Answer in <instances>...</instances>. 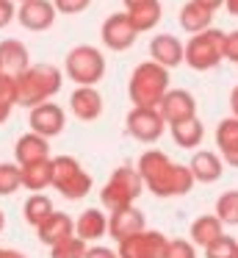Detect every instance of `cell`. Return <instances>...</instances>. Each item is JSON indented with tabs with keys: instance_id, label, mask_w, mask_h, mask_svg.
Masks as SVG:
<instances>
[{
	"instance_id": "cell-1",
	"label": "cell",
	"mask_w": 238,
	"mask_h": 258,
	"mask_svg": "<svg viewBox=\"0 0 238 258\" xmlns=\"http://www.w3.org/2000/svg\"><path fill=\"white\" fill-rule=\"evenodd\" d=\"M136 169L144 180V189H149L155 197H183L197 183L191 175V167L172 161L164 150L141 153Z\"/></svg>"
},
{
	"instance_id": "cell-2",
	"label": "cell",
	"mask_w": 238,
	"mask_h": 258,
	"mask_svg": "<svg viewBox=\"0 0 238 258\" xmlns=\"http://www.w3.org/2000/svg\"><path fill=\"white\" fill-rule=\"evenodd\" d=\"M61 70L55 64H31L25 73L17 75V106L33 108L50 100L61 89Z\"/></svg>"
},
{
	"instance_id": "cell-3",
	"label": "cell",
	"mask_w": 238,
	"mask_h": 258,
	"mask_svg": "<svg viewBox=\"0 0 238 258\" xmlns=\"http://www.w3.org/2000/svg\"><path fill=\"white\" fill-rule=\"evenodd\" d=\"M169 92V70L158 61H141L133 70L130 81H127V95H130L133 106H147L158 108L164 95Z\"/></svg>"
},
{
	"instance_id": "cell-4",
	"label": "cell",
	"mask_w": 238,
	"mask_h": 258,
	"mask_svg": "<svg viewBox=\"0 0 238 258\" xmlns=\"http://www.w3.org/2000/svg\"><path fill=\"white\" fill-rule=\"evenodd\" d=\"M224 31L219 28H205L199 34H191L186 42V64L197 73H208V70L219 67L224 61Z\"/></svg>"
},
{
	"instance_id": "cell-5",
	"label": "cell",
	"mask_w": 238,
	"mask_h": 258,
	"mask_svg": "<svg viewBox=\"0 0 238 258\" xmlns=\"http://www.w3.org/2000/svg\"><path fill=\"white\" fill-rule=\"evenodd\" d=\"M64 73L77 86H94L105 75V56L92 45H77L66 53L64 58Z\"/></svg>"
},
{
	"instance_id": "cell-6",
	"label": "cell",
	"mask_w": 238,
	"mask_h": 258,
	"mask_svg": "<svg viewBox=\"0 0 238 258\" xmlns=\"http://www.w3.org/2000/svg\"><path fill=\"white\" fill-rule=\"evenodd\" d=\"M53 189L66 200H81L92 191V175L81 167L75 156L53 158Z\"/></svg>"
},
{
	"instance_id": "cell-7",
	"label": "cell",
	"mask_w": 238,
	"mask_h": 258,
	"mask_svg": "<svg viewBox=\"0 0 238 258\" xmlns=\"http://www.w3.org/2000/svg\"><path fill=\"white\" fill-rule=\"evenodd\" d=\"M141 191H144V180L136 167H116L114 175L108 178V183L100 191V200L108 211H114V208H122V206H133L141 197Z\"/></svg>"
},
{
	"instance_id": "cell-8",
	"label": "cell",
	"mask_w": 238,
	"mask_h": 258,
	"mask_svg": "<svg viewBox=\"0 0 238 258\" xmlns=\"http://www.w3.org/2000/svg\"><path fill=\"white\" fill-rule=\"evenodd\" d=\"M166 244H169V239L161 230L144 228L127 239L116 241V252H119V258H164Z\"/></svg>"
},
{
	"instance_id": "cell-9",
	"label": "cell",
	"mask_w": 238,
	"mask_h": 258,
	"mask_svg": "<svg viewBox=\"0 0 238 258\" xmlns=\"http://www.w3.org/2000/svg\"><path fill=\"white\" fill-rule=\"evenodd\" d=\"M125 122H127V134L138 142H147V145L158 142L166 128V119L161 117L158 108H147V106H133Z\"/></svg>"
},
{
	"instance_id": "cell-10",
	"label": "cell",
	"mask_w": 238,
	"mask_h": 258,
	"mask_svg": "<svg viewBox=\"0 0 238 258\" xmlns=\"http://www.w3.org/2000/svg\"><path fill=\"white\" fill-rule=\"evenodd\" d=\"M100 39H103V45L108 47V50L122 53V50H127V47L136 45L138 31H136V25L130 23L127 12H116V14H111V17L103 23V28H100Z\"/></svg>"
},
{
	"instance_id": "cell-11",
	"label": "cell",
	"mask_w": 238,
	"mask_h": 258,
	"mask_svg": "<svg viewBox=\"0 0 238 258\" xmlns=\"http://www.w3.org/2000/svg\"><path fill=\"white\" fill-rule=\"evenodd\" d=\"M55 14H58V9H55L53 0H25V3H20V9H17L20 25L28 31H36V34L53 28Z\"/></svg>"
},
{
	"instance_id": "cell-12",
	"label": "cell",
	"mask_w": 238,
	"mask_h": 258,
	"mask_svg": "<svg viewBox=\"0 0 238 258\" xmlns=\"http://www.w3.org/2000/svg\"><path fill=\"white\" fill-rule=\"evenodd\" d=\"M28 125H31V131H36V134L47 136V139H53V136H58L61 131H64L66 125V117H64V108L58 106V103H39V106L31 108V117H28Z\"/></svg>"
},
{
	"instance_id": "cell-13",
	"label": "cell",
	"mask_w": 238,
	"mask_h": 258,
	"mask_svg": "<svg viewBox=\"0 0 238 258\" xmlns=\"http://www.w3.org/2000/svg\"><path fill=\"white\" fill-rule=\"evenodd\" d=\"M158 111L166 122H180V119L197 117V100L188 89H169L164 95V100L158 103Z\"/></svg>"
},
{
	"instance_id": "cell-14",
	"label": "cell",
	"mask_w": 238,
	"mask_h": 258,
	"mask_svg": "<svg viewBox=\"0 0 238 258\" xmlns=\"http://www.w3.org/2000/svg\"><path fill=\"white\" fill-rule=\"evenodd\" d=\"M144 214L138 211L136 206H122V208H114L108 217V233L114 241H122L127 239V236L138 233V230H144Z\"/></svg>"
},
{
	"instance_id": "cell-15",
	"label": "cell",
	"mask_w": 238,
	"mask_h": 258,
	"mask_svg": "<svg viewBox=\"0 0 238 258\" xmlns=\"http://www.w3.org/2000/svg\"><path fill=\"white\" fill-rule=\"evenodd\" d=\"M149 56H152V61L164 64L166 70L180 67L186 61V45L175 34H158L149 42Z\"/></svg>"
},
{
	"instance_id": "cell-16",
	"label": "cell",
	"mask_w": 238,
	"mask_h": 258,
	"mask_svg": "<svg viewBox=\"0 0 238 258\" xmlns=\"http://www.w3.org/2000/svg\"><path fill=\"white\" fill-rule=\"evenodd\" d=\"M69 108L77 119L83 122H94L103 114V95H100L94 86H77L69 95Z\"/></svg>"
},
{
	"instance_id": "cell-17",
	"label": "cell",
	"mask_w": 238,
	"mask_h": 258,
	"mask_svg": "<svg viewBox=\"0 0 238 258\" xmlns=\"http://www.w3.org/2000/svg\"><path fill=\"white\" fill-rule=\"evenodd\" d=\"M36 236H39V241H42V244L53 247V244H58V241L75 236V219H72L69 214L53 211L42 225H36Z\"/></svg>"
},
{
	"instance_id": "cell-18",
	"label": "cell",
	"mask_w": 238,
	"mask_h": 258,
	"mask_svg": "<svg viewBox=\"0 0 238 258\" xmlns=\"http://www.w3.org/2000/svg\"><path fill=\"white\" fill-rule=\"evenodd\" d=\"M188 167H191V175L197 183H216L224 172V158H219L210 150H197L188 161Z\"/></svg>"
},
{
	"instance_id": "cell-19",
	"label": "cell",
	"mask_w": 238,
	"mask_h": 258,
	"mask_svg": "<svg viewBox=\"0 0 238 258\" xmlns=\"http://www.w3.org/2000/svg\"><path fill=\"white\" fill-rule=\"evenodd\" d=\"M14 156H17V161H20V167L33 164V161H42V158H50L47 136L36 134V131L22 134L20 139H17V145H14Z\"/></svg>"
},
{
	"instance_id": "cell-20",
	"label": "cell",
	"mask_w": 238,
	"mask_h": 258,
	"mask_svg": "<svg viewBox=\"0 0 238 258\" xmlns=\"http://www.w3.org/2000/svg\"><path fill=\"white\" fill-rule=\"evenodd\" d=\"M31 67L28 47L20 39H3L0 42V70L9 75H20Z\"/></svg>"
},
{
	"instance_id": "cell-21",
	"label": "cell",
	"mask_w": 238,
	"mask_h": 258,
	"mask_svg": "<svg viewBox=\"0 0 238 258\" xmlns=\"http://www.w3.org/2000/svg\"><path fill=\"white\" fill-rule=\"evenodd\" d=\"M53 186V158H42L22 167V189L28 191H44Z\"/></svg>"
},
{
	"instance_id": "cell-22",
	"label": "cell",
	"mask_w": 238,
	"mask_h": 258,
	"mask_svg": "<svg viewBox=\"0 0 238 258\" xmlns=\"http://www.w3.org/2000/svg\"><path fill=\"white\" fill-rule=\"evenodd\" d=\"M105 230H108V217L100 208H86L75 219V236H81L83 241H97L100 236H105Z\"/></svg>"
},
{
	"instance_id": "cell-23",
	"label": "cell",
	"mask_w": 238,
	"mask_h": 258,
	"mask_svg": "<svg viewBox=\"0 0 238 258\" xmlns=\"http://www.w3.org/2000/svg\"><path fill=\"white\" fill-rule=\"evenodd\" d=\"M172 139H175L177 147L183 150H194L197 145H202V136H205V128L199 122V117H188V119H180V122H172Z\"/></svg>"
},
{
	"instance_id": "cell-24",
	"label": "cell",
	"mask_w": 238,
	"mask_h": 258,
	"mask_svg": "<svg viewBox=\"0 0 238 258\" xmlns=\"http://www.w3.org/2000/svg\"><path fill=\"white\" fill-rule=\"evenodd\" d=\"M191 241L197 247H208L210 241H216L221 233H224V222H221L216 214H205V217H197L191 222Z\"/></svg>"
},
{
	"instance_id": "cell-25",
	"label": "cell",
	"mask_w": 238,
	"mask_h": 258,
	"mask_svg": "<svg viewBox=\"0 0 238 258\" xmlns=\"http://www.w3.org/2000/svg\"><path fill=\"white\" fill-rule=\"evenodd\" d=\"M210 23H213V12L199 6L197 0H188L180 9V28L188 31V34H199V31L210 28Z\"/></svg>"
},
{
	"instance_id": "cell-26",
	"label": "cell",
	"mask_w": 238,
	"mask_h": 258,
	"mask_svg": "<svg viewBox=\"0 0 238 258\" xmlns=\"http://www.w3.org/2000/svg\"><path fill=\"white\" fill-rule=\"evenodd\" d=\"M127 17H130L133 25H136L138 34H144V31H152L155 25L161 23V17H164V9H161L158 0H149V3H141V6L127 9Z\"/></svg>"
},
{
	"instance_id": "cell-27",
	"label": "cell",
	"mask_w": 238,
	"mask_h": 258,
	"mask_svg": "<svg viewBox=\"0 0 238 258\" xmlns=\"http://www.w3.org/2000/svg\"><path fill=\"white\" fill-rule=\"evenodd\" d=\"M53 211H55L53 200H50L44 191H31V197H28L25 206H22V217H25V222L33 225V228H36V225H42Z\"/></svg>"
},
{
	"instance_id": "cell-28",
	"label": "cell",
	"mask_w": 238,
	"mask_h": 258,
	"mask_svg": "<svg viewBox=\"0 0 238 258\" xmlns=\"http://www.w3.org/2000/svg\"><path fill=\"white\" fill-rule=\"evenodd\" d=\"M216 217L224 225H238V189H230L216 200Z\"/></svg>"
},
{
	"instance_id": "cell-29",
	"label": "cell",
	"mask_w": 238,
	"mask_h": 258,
	"mask_svg": "<svg viewBox=\"0 0 238 258\" xmlns=\"http://www.w3.org/2000/svg\"><path fill=\"white\" fill-rule=\"evenodd\" d=\"M86 250L89 247L81 236H69V239L50 247V258H86Z\"/></svg>"
},
{
	"instance_id": "cell-30",
	"label": "cell",
	"mask_w": 238,
	"mask_h": 258,
	"mask_svg": "<svg viewBox=\"0 0 238 258\" xmlns=\"http://www.w3.org/2000/svg\"><path fill=\"white\" fill-rule=\"evenodd\" d=\"M20 186H22V167L3 161V164H0V197L14 195Z\"/></svg>"
},
{
	"instance_id": "cell-31",
	"label": "cell",
	"mask_w": 238,
	"mask_h": 258,
	"mask_svg": "<svg viewBox=\"0 0 238 258\" xmlns=\"http://www.w3.org/2000/svg\"><path fill=\"white\" fill-rule=\"evenodd\" d=\"M216 145H219V153L238 145V117H227L219 122V128H216Z\"/></svg>"
},
{
	"instance_id": "cell-32",
	"label": "cell",
	"mask_w": 238,
	"mask_h": 258,
	"mask_svg": "<svg viewBox=\"0 0 238 258\" xmlns=\"http://www.w3.org/2000/svg\"><path fill=\"white\" fill-rule=\"evenodd\" d=\"M235 255H238V241L227 233H221L216 241H210L205 247V258H235Z\"/></svg>"
},
{
	"instance_id": "cell-33",
	"label": "cell",
	"mask_w": 238,
	"mask_h": 258,
	"mask_svg": "<svg viewBox=\"0 0 238 258\" xmlns=\"http://www.w3.org/2000/svg\"><path fill=\"white\" fill-rule=\"evenodd\" d=\"M164 258H197V244L186 239H169Z\"/></svg>"
},
{
	"instance_id": "cell-34",
	"label": "cell",
	"mask_w": 238,
	"mask_h": 258,
	"mask_svg": "<svg viewBox=\"0 0 238 258\" xmlns=\"http://www.w3.org/2000/svg\"><path fill=\"white\" fill-rule=\"evenodd\" d=\"M0 103L17 106V75H9L0 70Z\"/></svg>"
},
{
	"instance_id": "cell-35",
	"label": "cell",
	"mask_w": 238,
	"mask_h": 258,
	"mask_svg": "<svg viewBox=\"0 0 238 258\" xmlns=\"http://www.w3.org/2000/svg\"><path fill=\"white\" fill-rule=\"evenodd\" d=\"M55 9H58V14H81L89 9V3L92 0H53Z\"/></svg>"
},
{
	"instance_id": "cell-36",
	"label": "cell",
	"mask_w": 238,
	"mask_h": 258,
	"mask_svg": "<svg viewBox=\"0 0 238 258\" xmlns=\"http://www.w3.org/2000/svg\"><path fill=\"white\" fill-rule=\"evenodd\" d=\"M17 20V3L14 0H0V31Z\"/></svg>"
},
{
	"instance_id": "cell-37",
	"label": "cell",
	"mask_w": 238,
	"mask_h": 258,
	"mask_svg": "<svg viewBox=\"0 0 238 258\" xmlns=\"http://www.w3.org/2000/svg\"><path fill=\"white\" fill-rule=\"evenodd\" d=\"M224 58L238 64V31H230L224 36Z\"/></svg>"
},
{
	"instance_id": "cell-38",
	"label": "cell",
	"mask_w": 238,
	"mask_h": 258,
	"mask_svg": "<svg viewBox=\"0 0 238 258\" xmlns=\"http://www.w3.org/2000/svg\"><path fill=\"white\" fill-rule=\"evenodd\" d=\"M86 258H119V252L97 244V247H89V250H86Z\"/></svg>"
},
{
	"instance_id": "cell-39",
	"label": "cell",
	"mask_w": 238,
	"mask_h": 258,
	"mask_svg": "<svg viewBox=\"0 0 238 258\" xmlns=\"http://www.w3.org/2000/svg\"><path fill=\"white\" fill-rule=\"evenodd\" d=\"M221 158H224L230 167H238V145L230 147V150H224V153H221Z\"/></svg>"
},
{
	"instance_id": "cell-40",
	"label": "cell",
	"mask_w": 238,
	"mask_h": 258,
	"mask_svg": "<svg viewBox=\"0 0 238 258\" xmlns=\"http://www.w3.org/2000/svg\"><path fill=\"white\" fill-rule=\"evenodd\" d=\"M230 111H232V117H238V86H232V92H230Z\"/></svg>"
},
{
	"instance_id": "cell-41",
	"label": "cell",
	"mask_w": 238,
	"mask_h": 258,
	"mask_svg": "<svg viewBox=\"0 0 238 258\" xmlns=\"http://www.w3.org/2000/svg\"><path fill=\"white\" fill-rule=\"evenodd\" d=\"M199 6H205V9H210V12H216V9H221L224 6V0H197Z\"/></svg>"
},
{
	"instance_id": "cell-42",
	"label": "cell",
	"mask_w": 238,
	"mask_h": 258,
	"mask_svg": "<svg viewBox=\"0 0 238 258\" xmlns=\"http://www.w3.org/2000/svg\"><path fill=\"white\" fill-rule=\"evenodd\" d=\"M0 258H28V255H25V252H20V250H6V247H3V250H0Z\"/></svg>"
},
{
	"instance_id": "cell-43",
	"label": "cell",
	"mask_w": 238,
	"mask_h": 258,
	"mask_svg": "<svg viewBox=\"0 0 238 258\" xmlns=\"http://www.w3.org/2000/svg\"><path fill=\"white\" fill-rule=\"evenodd\" d=\"M11 108H14V106H9V103H0V125H3L6 119L11 117Z\"/></svg>"
},
{
	"instance_id": "cell-44",
	"label": "cell",
	"mask_w": 238,
	"mask_h": 258,
	"mask_svg": "<svg viewBox=\"0 0 238 258\" xmlns=\"http://www.w3.org/2000/svg\"><path fill=\"white\" fill-rule=\"evenodd\" d=\"M224 9L232 14V17H238V0H224Z\"/></svg>"
},
{
	"instance_id": "cell-45",
	"label": "cell",
	"mask_w": 238,
	"mask_h": 258,
	"mask_svg": "<svg viewBox=\"0 0 238 258\" xmlns=\"http://www.w3.org/2000/svg\"><path fill=\"white\" fill-rule=\"evenodd\" d=\"M125 9H133V6H141V3H149V0H122Z\"/></svg>"
},
{
	"instance_id": "cell-46",
	"label": "cell",
	"mask_w": 238,
	"mask_h": 258,
	"mask_svg": "<svg viewBox=\"0 0 238 258\" xmlns=\"http://www.w3.org/2000/svg\"><path fill=\"white\" fill-rule=\"evenodd\" d=\"M3 228H6V217H3V211H0V233H3Z\"/></svg>"
},
{
	"instance_id": "cell-47",
	"label": "cell",
	"mask_w": 238,
	"mask_h": 258,
	"mask_svg": "<svg viewBox=\"0 0 238 258\" xmlns=\"http://www.w3.org/2000/svg\"><path fill=\"white\" fill-rule=\"evenodd\" d=\"M14 3H25V0H14Z\"/></svg>"
},
{
	"instance_id": "cell-48",
	"label": "cell",
	"mask_w": 238,
	"mask_h": 258,
	"mask_svg": "<svg viewBox=\"0 0 238 258\" xmlns=\"http://www.w3.org/2000/svg\"><path fill=\"white\" fill-rule=\"evenodd\" d=\"M0 250H3V247H0Z\"/></svg>"
},
{
	"instance_id": "cell-49",
	"label": "cell",
	"mask_w": 238,
	"mask_h": 258,
	"mask_svg": "<svg viewBox=\"0 0 238 258\" xmlns=\"http://www.w3.org/2000/svg\"><path fill=\"white\" fill-rule=\"evenodd\" d=\"M235 258H238V255H235Z\"/></svg>"
}]
</instances>
